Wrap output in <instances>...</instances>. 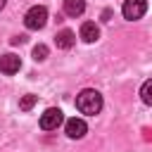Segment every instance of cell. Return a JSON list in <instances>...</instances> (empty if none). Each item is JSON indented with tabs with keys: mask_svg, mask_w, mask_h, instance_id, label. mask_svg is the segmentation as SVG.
<instances>
[{
	"mask_svg": "<svg viewBox=\"0 0 152 152\" xmlns=\"http://www.w3.org/2000/svg\"><path fill=\"white\" fill-rule=\"evenodd\" d=\"M76 109H78L81 114L95 116V114L102 109V95H100L97 90H93V88L81 90V93L76 95Z\"/></svg>",
	"mask_w": 152,
	"mask_h": 152,
	"instance_id": "obj_1",
	"label": "cell"
},
{
	"mask_svg": "<svg viewBox=\"0 0 152 152\" xmlns=\"http://www.w3.org/2000/svg\"><path fill=\"white\" fill-rule=\"evenodd\" d=\"M45 21H48V10H45L43 5H33V7L24 14V24H26L28 31H38V28H43Z\"/></svg>",
	"mask_w": 152,
	"mask_h": 152,
	"instance_id": "obj_2",
	"label": "cell"
},
{
	"mask_svg": "<svg viewBox=\"0 0 152 152\" xmlns=\"http://www.w3.org/2000/svg\"><path fill=\"white\" fill-rule=\"evenodd\" d=\"M145 12H147V0H124V7H121L124 19L135 21V19H140Z\"/></svg>",
	"mask_w": 152,
	"mask_h": 152,
	"instance_id": "obj_3",
	"label": "cell"
},
{
	"mask_svg": "<svg viewBox=\"0 0 152 152\" xmlns=\"http://www.w3.org/2000/svg\"><path fill=\"white\" fill-rule=\"evenodd\" d=\"M62 121H64V114H62V109H57V107H50V109H45V112L40 114V128H43V131H55Z\"/></svg>",
	"mask_w": 152,
	"mask_h": 152,
	"instance_id": "obj_4",
	"label": "cell"
},
{
	"mask_svg": "<svg viewBox=\"0 0 152 152\" xmlns=\"http://www.w3.org/2000/svg\"><path fill=\"white\" fill-rule=\"evenodd\" d=\"M64 131H66V135L71 138V140H78V138H83L86 135V131H88V126H86V121L83 119H66V124H64Z\"/></svg>",
	"mask_w": 152,
	"mask_h": 152,
	"instance_id": "obj_5",
	"label": "cell"
},
{
	"mask_svg": "<svg viewBox=\"0 0 152 152\" xmlns=\"http://www.w3.org/2000/svg\"><path fill=\"white\" fill-rule=\"evenodd\" d=\"M19 66H21V59H19L17 55L7 52V55L0 57V71H2V74H17Z\"/></svg>",
	"mask_w": 152,
	"mask_h": 152,
	"instance_id": "obj_6",
	"label": "cell"
},
{
	"mask_svg": "<svg viewBox=\"0 0 152 152\" xmlns=\"http://www.w3.org/2000/svg\"><path fill=\"white\" fill-rule=\"evenodd\" d=\"M97 38H100V28H97L95 21L81 24V40H83V43H95Z\"/></svg>",
	"mask_w": 152,
	"mask_h": 152,
	"instance_id": "obj_7",
	"label": "cell"
},
{
	"mask_svg": "<svg viewBox=\"0 0 152 152\" xmlns=\"http://www.w3.org/2000/svg\"><path fill=\"white\" fill-rule=\"evenodd\" d=\"M55 43H57V48H62V50H69V48L76 43V36H74V31H69V28H62V31L55 36Z\"/></svg>",
	"mask_w": 152,
	"mask_h": 152,
	"instance_id": "obj_8",
	"label": "cell"
},
{
	"mask_svg": "<svg viewBox=\"0 0 152 152\" xmlns=\"http://www.w3.org/2000/svg\"><path fill=\"white\" fill-rule=\"evenodd\" d=\"M64 12L69 17H81L86 12V0H64Z\"/></svg>",
	"mask_w": 152,
	"mask_h": 152,
	"instance_id": "obj_9",
	"label": "cell"
},
{
	"mask_svg": "<svg viewBox=\"0 0 152 152\" xmlns=\"http://www.w3.org/2000/svg\"><path fill=\"white\" fill-rule=\"evenodd\" d=\"M140 100H142L145 104H150V107H152V78L142 83V88H140Z\"/></svg>",
	"mask_w": 152,
	"mask_h": 152,
	"instance_id": "obj_10",
	"label": "cell"
},
{
	"mask_svg": "<svg viewBox=\"0 0 152 152\" xmlns=\"http://www.w3.org/2000/svg\"><path fill=\"white\" fill-rule=\"evenodd\" d=\"M36 102H38V95H24V97L19 100V109H21V112H28Z\"/></svg>",
	"mask_w": 152,
	"mask_h": 152,
	"instance_id": "obj_11",
	"label": "cell"
},
{
	"mask_svg": "<svg viewBox=\"0 0 152 152\" xmlns=\"http://www.w3.org/2000/svg\"><path fill=\"white\" fill-rule=\"evenodd\" d=\"M45 57H48V45L38 43V45L33 48V59H36V62H43Z\"/></svg>",
	"mask_w": 152,
	"mask_h": 152,
	"instance_id": "obj_12",
	"label": "cell"
},
{
	"mask_svg": "<svg viewBox=\"0 0 152 152\" xmlns=\"http://www.w3.org/2000/svg\"><path fill=\"white\" fill-rule=\"evenodd\" d=\"M24 40H26L24 36H14V38H12V43H14V45H19V43H24Z\"/></svg>",
	"mask_w": 152,
	"mask_h": 152,
	"instance_id": "obj_13",
	"label": "cell"
},
{
	"mask_svg": "<svg viewBox=\"0 0 152 152\" xmlns=\"http://www.w3.org/2000/svg\"><path fill=\"white\" fill-rule=\"evenodd\" d=\"M5 2H7V0H0V10H2V7H5Z\"/></svg>",
	"mask_w": 152,
	"mask_h": 152,
	"instance_id": "obj_14",
	"label": "cell"
}]
</instances>
